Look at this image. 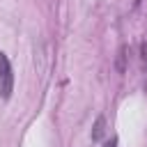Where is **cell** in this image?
<instances>
[{
	"mask_svg": "<svg viewBox=\"0 0 147 147\" xmlns=\"http://www.w3.org/2000/svg\"><path fill=\"white\" fill-rule=\"evenodd\" d=\"M14 92V69L5 53H0V94L2 99H9Z\"/></svg>",
	"mask_w": 147,
	"mask_h": 147,
	"instance_id": "1",
	"label": "cell"
},
{
	"mask_svg": "<svg viewBox=\"0 0 147 147\" xmlns=\"http://www.w3.org/2000/svg\"><path fill=\"white\" fill-rule=\"evenodd\" d=\"M101 133H103V117H99V119H96L94 131H92V138H94V140H99V138H101Z\"/></svg>",
	"mask_w": 147,
	"mask_h": 147,
	"instance_id": "2",
	"label": "cell"
},
{
	"mask_svg": "<svg viewBox=\"0 0 147 147\" xmlns=\"http://www.w3.org/2000/svg\"><path fill=\"white\" fill-rule=\"evenodd\" d=\"M115 145H117V140H115V138H113V140H110V142H108V145H106V147H115Z\"/></svg>",
	"mask_w": 147,
	"mask_h": 147,
	"instance_id": "3",
	"label": "cell"
}]
</instances>
